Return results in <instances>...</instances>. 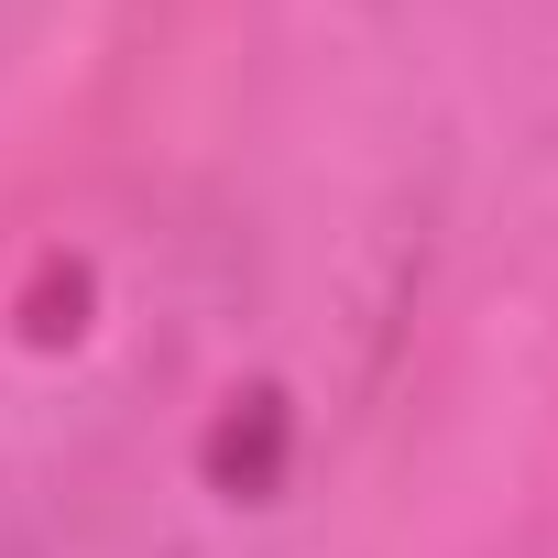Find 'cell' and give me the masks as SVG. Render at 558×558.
<instances>
[{
    "label": "cell",
    "mask_w": 558,
    "mask_h": 558,
    "mask_svg": "<svg viewBox=\"0 0 558 558\" xmlns=\"http://www.w3.org/2000/svg\"><path fill=\"white\" fill-rule=\"evenodd\" d=\"M525 558H558V514H547V525H536V547H525Z\"/></svg>",
    "instance_id": "3"
},
{
    "label": "cell",
    "mask_w": 558,
    "mask_h": 558,
    "mask_svg": "<svg viewBox=\"0 0 558 558\" xmlns=\"http://www.w3.org/2000/svg\"><path fill=\"white\" fill-rule=\"evenodd\" d=\"M241 286V230L175 186H77L0 230V558H56Z\"/></svg>",
    "instance_id": "1"
},
{
    "label": "cell",
    "mask_w": 558,
    "mask_h": 558,
    "mask_svg": "<svg viewBox=\"0 0 558 558\" xmlns=\"http://www.w3.org/2000/svg\"><path fill=\"white\" fill-rule=\"evenodd\" d=\"M362 384H373L362 307L274 296L252 274L219 340L165 395V416L110 471V493L56 536V558H263V547H286L362 416Z\"/></svg>",
    "instance_id": "2"
}]
</instances>
